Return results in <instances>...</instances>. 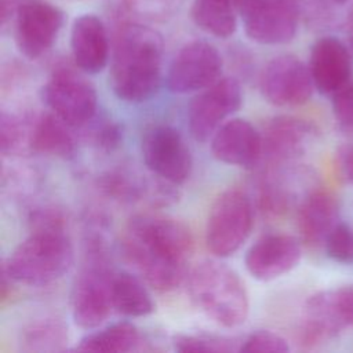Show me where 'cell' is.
Masks as SVG:
<instances>
[{
  "label": "cell",
  "mask_w": 353,
  "mask_h": 353,
  "mask_svg": "<svg viewBox=\"0 0 353 353\" xmlns=\"http://www.w3.org/2000/svg\"><path fill=\"white\" fill-rule=\"evenodd\" d=\"M123 248L128 261L153 288L170 291L186 274L193 239L186 225L174 218L141 214L127 223Z\"/></svg>",
  "instance_id": "1"
},
{
  "label": "cell",
  "mask_w": 353,
  "mask_h": 353,
  "mask_svg": "<svg viewBox=\"0 0 353 353\" xmlns=\"http://www.w3.org/2000/svg\"><path fill=\"white\" fill-rule=\"evenodd\" d=\"M163 37L142 23L123 25L113 44L109 84L114 95L130 103L150 99L161 84Z\"/></svg>",
  "instance_id": "2"
},
{
  "label": "cell",
  "mask_w": 353,
  "mask_h": 353,
  "mask_svg": "<svg viewBox=\"0 0 353 353\" xmlns=\"http://www.w3.org/2000/svg\"><path fill=\"white\" fill-rule=\"evenodd\" d=\"M32 232L8 255L3 272L26 285H46L61 279L73 262V247L62 215L40 210L32 218Z\"/></svg>",
  "instance_id": "3"
},
{
  "label": "cell",
  "mask_w": 353,
  "mask_h": 353,
  "mask_svg": "<svg viewBox=\"0 0 353 353\" xmlns=\"http://www.w3.org/2000/svg\"><path fill=\"white\" fill-rule=\"evenodd\" d=\"M188 291L196 307L222 327H239L248 317L247 288L226 263L215 259L196 263L188 274Z\"/></svg>",
  "instance_id": "4"
},
{
  "label": "cell",
  "mask_w": 353,
  "mask_h": 353,
  "mask_svg": "<svg viewBox=\"0 0 353 353\" xmlns=\"http://www.w3.org/2000/svg\"><path fill=\"white\" fill-rule=\"evenodd\" d=\"M113 276L102 244L98 240L87 243L84 262L70 294L72 319L76 325L83 330H94L109 317L113 310Z\"/></svg>",
  "instance_id": "5"
},
{
  "label": "cell",
  "mask_w": 353,
  "mask_h": 353,
  "mask_svg": "<svg viewBox=\"0 0 353 353\" xmlns=\"http://www.w3.org/2000/svg\"><path fill=\"white\" fill-rule=\"evenodd\" d=\"M254 226V204L239 188H229L214 200L205 225V245L218 258L233 255Z\"/></svg>",
  "instance_id": "6"
},
{
  "label": "cell",
  "mask_w": 353,
  "mask_h": 353,
  "mask_svg": "<svg viewBox=\"0 0 353 353\" xmlns=\"http://www.w3.org/2000/svg\"><path fill=\"white\" fill-rule=\"evenodd\" d=\"M50 112L68 125L81 128L97 116L98 95L94 85L70 68H57L41 88Z\"/></svg>",
  "instance_id": "7"
},
{
  "label": "cell",
  "mask_w": 353,
  "mask_h": 353,
  "mask_svg": "<svg viewBox=\"0 0 353 353\" xmlns=\"http://www.w3.org/2000/svg\"><path fill=\"white\" fill-rule=\"evenodd\" d=\"M141 150L146 168L156 178L175 186L189 179L193 157L183 135L175 127L157 124L148 128L142 137Z\"/></svg>",
  "instance_id": "8"
},
{
  "label": "cell",
  "mask_w": 353,
  "mask_h": 353,
  "mask_svg": "<svg viewBox=\"0 0 353 353\" xmlns=\"http://www.w3.org/2000/svg\"><path fill=\"white\" fill-rule=\"evenodd\" d=\"M241 102V87L233 77H221L199 91L188 108V127L193 139H211L225 120L240 109Z\"/></svg>",
  "instance_id": "9"
},
{
  "label": "cell",
  "mask_w": 353,
  "mask_h": 353,
  "mask_svg": "<svg viewBox=\"0 0 353 353\" xmlns=\"http://www.w3.org/2000/svg\"><path fill=\"white\" fill-rule=\"evenodd\" d=\"M222 57L215 46L204 40L185 44L167 72V87L175 94L197 92L221 79Z\"/></svg>",
  "instance_id": "10"
},
{
  "label": "cell",
  "mask_w": 353,
  "mask_h": 353,
  "mask_svg": "<svg viewBox=\"0 0 353 353\" xmlns=\"http://www.w3.org/2000/svg\"><path fill=\"white\" fill-rule=\"evenodd\" d=\"M259 88L269 103L287 108L306 103L313 94L314 83L307 65L295 55L284 54L265 65Z\"/></svg>",
  "instance_id": "11"
},
{
  "label": "cell",
  "mask_w": 353,
  "mask_h": 353,
  "mask_svg": "<svg viewBox=\"0 0 353 353\" xmlns=\"http://www.w3.org/2000/svg\"><path fill=\"white\" fill-rule=\"evenodd\" d=\"M65 21L57 6L44 0H26L14 19V37L28 59L43 57L55 43Z\"/></svg>",
  "instance_id": "12"
},
{
  "label": "cell",
  "mask_w": 353,
  "mask_h": 353,
  "mask_svg": "<svg viewBox=\"0 0 353 353\" xmlns=\"http://www.w3.org/2000/svg\"><path fill=\"white\" fill-rule=\"evenodd\" d=\"M301 17L298 0H259L243 15L244 30L259 44H284L296 34Z\"/></svg>",
  "instance_id": "13"
},
{
  "label": "cell",
  "mask_w": 353,
  "mask_h": 353,
  "mask_svg": "<svg viewBox=\"0 0 353 353\" xmlns=\"http://www.w3.org/2000/svg\"><path fill=\"white\" fill-rule=\"evenodd\" d=\"M316 137V128L309 121L294 116L272 119L262 134V159L269 168L291 165L299 159Z\"/></svg>",
  "instance_id": "14"
},
{
  "label": "cell",
  "mask_w": 353,
  "mask_h": 353,
  "mask_svg": "<svg viewBox=\"0 0 353 353\" xmlns=\"http://www.w3.org/2000/svg\"><path fill=\"white\" fill-rule=\"evenodd\" d=\"M302 248L298 239L284 233H272L256 240L245 252L247 272L259 281L274 280L301 261Z\"/></svg>",
  "instance_id": "15"
},
{
  "label": "cell",
  "mask_w": 353,
  "mask_h": 353,
  "mask_svg": "<svg viewBox=\"0 0 353 353\" xmlns=\"http://www.w3.org/2000/svg\"><path fill=\"white\" fill-rule=\"evenodd\" d=\"M307 66L314 88L324 95H332L352 81L353 55L343 41L324 36L312 46Z\"/></svg>",
  "instance_id": "16"
},
{
  "label": "cell",
  "mask_w": 353,
  "mask_h": 353,
  "mask_svg": "<svg viewBox=\"0 0 353 353\" xmlns=\"http://www.w3.org/2000/svg\"><path fill=\"white\" fill-rule=\"evenodd\" d=\"M262 134L244 119L225 121L211 138L212 156L230 165L252 168L262 159Z\"/></svg>",
  "instance_id": "17"
},
{
  "label": "cell",
  "mask_w": 353,
  "mask_h": 353,
  "mask_svg": "<svg viewBox=\"0 0 353 353\" xmlns=\"http://www.w3.org/2000/svg\"><path fill=\"white\" fill-rule=\"evenodd\" d=\"M339 222V203L331 192L313 189L302 197L296 211V226L306 247L324 248L327 237Z\"/></svg>",
  "instance_id": "18"
},
{
  "label": "cell",
  "mask_w": 353,
  "mask_h": 353,
  "mask_svg": "<svg viewBox=\"0 0 353 353\" xmlns=\"http://www.w3.org/2000/svg\"><path fill=\"white\" fill-rule=\"evenodd\" d=\"M346 327L335 303L332 290L313 294L303 306L298 328V343L303 349H316L338 336Z\"/></svg>",
  "instance_id": "19"
},
{
  "label": "cell",
  "mask_w": 353,
  "mask_h": 353,
  "mask_svg": "<svg viewBox=\"0 0 353 353\" xmlns=\"http://www.w3.org/2000/svg\"><path fill=\"white\" fill-rule=\"evenodd\" d=\"M70 50L74 65L84 73L97 74L109 61V37L103 22L94 14L74 19L70 30Z\"/></svg>",
  "instance_id": "20"
},
{
  "label": "cell",
  "mask_w": 353,
  "mask_h": 353,
  "mask_svg": "<svg viewBox=\"0 0 353 353\" xmlns=\"http://www.w3.org/2000/svg\"><path fill=\"white\" fill-rule=\"evenodd\" d=\"M69 127L52 112L32 117L29 150L46 156L69 159L74 154V138Z\"/></svg>",
  "instance_id": "21"
},
{
  "label": "cell",
  "mask_w": 353,
  "mask_h": 353,
  "mask_svg": "<svg viewBox=\"0 0 353 353\" xmlns=\"http://www.w3.org/2000/svg\"><path fill=\"white\" fill-rule=\"evenodd\" d=\"M145 339L130 321H119L84 335L73 350L95 353H124L143 350Z\"/></svg>",
  "instance_id": "22"
},
{
  "label": "cell",
  "mask_w": 353,
  "mask_h": 353,
  "mask_svg": "<svg viewBox=\"0 0 353 353\" xmlns=\"http://www.w3.org/2000/svg\"><path fill=\"white\" fill-rule=\"evenodd\" d=\"M112 302L113 309L125 317H145L154 310V302L145 284L128 272L114 273Z\"/></svg>",
  "instance_id": "23"
},
{
  "label": "cell",
  "mask_w": 353,
  "mask_h": 353,
  "mask_svg": "<svg viewBox=\"0 0 353 353\" xmlns=\"http://www.w3.org/2000/svg\"><path fill=\"white\" fill-rule=\"evenodd\" d=\"M68 342V327L57 317L33 320L21 334V347L23 352H63Z\"/></svg>",
  "instance_id": "24"
},
{
  "label": "cell",
  "mask_w": 353,
  "mask_h": 353,
  "mask_svg": "<svg viewBox=\"0 0 353 353\" xmlns=\"http://www.w3.org/2000/svg\"><path fill=\"white\" fill-rule=\"evenodd\" d=\"M192 19L204 32L219 37H230L237 28L236 8L230 0H193Z\"/></svg>",
  "instance_id": "25"
},
{
  "label": "cell",
  "mask_w": 353,
  "mask_h": 353,
  "mask_svg": "<svg viewBox=\"0 0 353 353\" xmlns=\"http://www.w3.org/2000/svg\"><path fill=\"white\" fill-rule=\"evenodd\" d=\"M301 11L313 29H345L353 15V0H303Z\"/></svg>",
  "instance_id": "26"
},
{
  "label": "cell",
  "mask_w": 353,
  "mask_h": 353,
  "mask_svg": "<svg viewBox=\"0 0 353 353\" xmlns=\"http://www.w3.org/2000/svg\"><path fill=\"white\" fill-rule=\"evenodd\" d=\"M29 116H17L7 112L1 113L0 120V146L3 154H17L29 150L30 137Z\"/></svg>",
  "instance_id": "27"
},
{
  "label": "cell",
  "mask_w": 353,
  "mask_h": 353,
  "mask_svg": "<svg viewBox=\"0 0 353 353\" xmlns=\"http://www.w3.org/2000/svg\"><path fill=\"white\" fill-rule=\"evenodd\" d=\"M174 349L181 353L189 352H214V353H226V352H239L240 346H236V342L230 338L208 335V334H182L174 338Z\"/></svg>",
  "instance_id": "28"
},
{
  "label": "cell",
  "mask_w": 353,
  "mask_h": 353,
  "mask_svg": "<svg viewBox=\"0 0 353 353\" xmlns=\"http://www.w3.org/2000/svg\"><path fill=\"white\" fill-rule=\"evenodd\" d=\"M185 0H123L125 11L142 21L161 22L172 17Z\"/></svg>",
  "instance_id": "29"
},
{
  "label": "cell",
  "mask_w": 353,
  "mask_h": 353,
  "mask_svg": "<svg viewBox=\"0 0 353 353\" xmlns=\"http://www.w3.org/2000/svg\"><path fill=\"white\" fill-rule=\"evenodd\" d=\"M324 251L330 259L342 265L353 263V229L339 222L325 240Z\"/></svg>",
  "instance_id": "30"
},
{
  "label": "cell",
  "mask_w": 353,
  "mask_h": 353,
  "mask_svg": "<svg viewBox=\"0 0 353 353\" xmlns=\"http://www.w3.org/2000/svg\"><path fill=\"white\" fill-rule=\"evenodd\" d=\"M240 352L248 353H285L290 345L285 338L269 330H259L250 334L240 345Z\"/></svg>",
  "instance_id": "31"
},
{
  "label": "cell",
  "mask_w": 353,
  "mask_h": 353,
  "mask_svg": "<svg viewBox=\"0 0 353 353\" xmlns=\"http://www.w3.org/2000/svg\"><path fill=\"white\" fill-rule=\"evenodd\" d=\"M332 112L339 125L353 131V80L332 95Z\"/></svg>",
  "instance_id": "32"
},
{
  "label": "cell",
  "mask_w": 353,
  "mask_h": 353,
  "mask_svg": "<svg viewBox=\"0 0 353 353\" xmlns=\"http://www.w3.org/2000/svg\"><path fill=\"white\" fill-rule=\"evenodd\" d=\"M121 138H123V134H121L120 125L109 119L101 120V123L98 121L91 130L92 142L98 148L108 152L116 149L120 145Z\"/></svg>",
  "instance_id": "33"
},
{
  "label": "cell",
  "mask_w": 353,
  "mask_h": 353,
  "mask_svg": "<svg viewBox=\"0 0 353 353\" xmlns=\"http://www.w3.org/2000/svg\"><path fill=\"white\" fill-rule=\"evenodd\" d=\"M334 298L346 327H353V284L334 288Z\"/></svg>",
  "instance_id": "34"
},
{
  "label": "cell",
  "mask_w": 353,
  "mask_h": 353,
  "mask_svg": "<svg viewBox=\"0 0 353 353\" xmlns=\"http://www.w3.org/2000/svg\"><path fill=\"white\" fill-rule=\"evenodd\" d=\"M338 167L345 179L353 185V143H347L339 148Z\"/></svg>",
  "instance_id": "35"
},
{
  "label": "cell",
  "mask_w": 353,
  "mask_h": 353,
  "mask_svg": "<svg viewBox=\"0 0 353 353\" xmlns=\"http://www.w3.org/2000/svg\"><path fill=\"white\" fill-rule=\"evenodd\" d=\"M25 1L26 0H1L0 1V6H1L0 19H1L3 29H6L8 23H14V19Z\"/></svg>",
  "instance_id": "36"
},
{
  "label": "cell",
  "mask_w": 353,
  "mask_h": 353,
  "mask_svg": "<svg viewBox=\"0 0 353 353\" xmlns=\"http://www.w3.org/2000/svg\"><path fill=\"white\" fill-rule=\"evenodd\" d=\"M236 11L243 17L245 12H248L259 0H230Z\"/></svg>",
  "instance_id": "37"
},
{
  "label": "cell",
  "mask_w": 353,
  "mask_h": 353,
  "mask_svg": "<svg viewBox=\"0 0 353 353\" xmlns=\"http://www.w3.org/2000/svg\"><path fill=\"white\" fill-rule=\"evenodd\" d=\"M345 32H346V37H347V47L353 55V15L349 19V22L345 26Z\"/></svg>",
  "instance_id": "38"
},
{
  "label": "cell",
  "mask_w": 353,
  "mask_h": 353,
  "mask_svg": "<svg viewBox=\"0 0 353 353\" xmlns=\"http://www.w3.org/2000/svg\"><path fill=\"white\" fill-rule=\"evenodd\" d=\"M66 1H81V0H66Z\"/></svg>",
  "instance_id": "39"
}]
</instances>
